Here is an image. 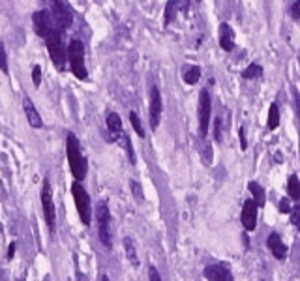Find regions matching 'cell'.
<instances>
[{
    "mask_svg": "<svg viewBox=\"0 0 300 281\" xmlns=\"http://www.w3.org/2000/svg\"><path fill=\"white\" fill-rule=\"evenodd\" d=\"M71 195L75 201V208L79 212V218L85 225H90V219H92V206H90V195L86 193V189L83 187V184L75 180L73 186H71Z\"/></svg>",
    "mask_w": 300,
    "mask_h": 281,
    "instance_id": "277c9868",
    "label": "cell"
},
{
    "mask_svg": "<svg viewBox=\"0 0 300 281\" xmlns=\"http://www.w3.org/2000/svg\"><path fill=\"white\" fill-rule=\"evenodd\" d=\"M0 70L4 73H8V58H6V47L4 43H0Z\"/></svg>",
    "mask_w": 300,
    "mask_h": 281,
    "instance_id": "d4e9b609",
    "label": "cell"
},
{
    "mask_svg": "<svg viewBox=\"0 0 300 281\" xmlns=\"http://www.w3.org/2000/svg\"><path fill=\"white\" fill-rule=\"evenodd\" d=\"M32 83H34L36 86L41 85V68H39L38 64L32 68Z\"/></svg>",
    "mask_w": 300,
    "mask_h": 281,
    "instance_id": "484cf974",
    "label": "cell"
},
{
    "mask_svg": "<svg viewBox=\"0 0 300 281\" xmlns=\"http://www.w3.org/2000/svg\"><path fill=\"white\" fill-rule=\"evenodd\" d=\"M148 117H150V128L158 130L160 120H162V94L160 90L152 86L150 90V107H148Z\"/></svg>",
    "mask_w": 300,
    "mask_h": 281,
    "instance_id": "30bf717a",
    "label": "cell"
},
{
    "mask_svg": "<svg viewBox=\"0 0 300 281\" xmlns=\"http://www.w3.org/2000/svg\"><path fill=\"white\" fill-rule=\"evenodd\" d=\"M214 137L216 140H222V118L214 120Z\"/></svg>",
    "mask_w": 300,
    "mask_h": 281,
    "instance_id": "f1b7e54d",
    "label": "cell"
},
{
    "mask_svg": "<svg viewBox=\"0 0 300 281\" xmlns=\"http://www.w3.org/2000/svg\"><path fill=\"white\" fill-rule=\"evenodd\" d=\"M267 244H269V250L272 251V255H274L278 261H284V259L287 257V246L282 242V238H280L278 233H270Z\"/></svg>",
    "mask_w": 300,
    "mask_h": 281,
    "instance_id": "4fadbf2b",
    "label": "cell"
},
{
    "mask_svg": "<svg viewBox=\"0 0 300 281\" xmlns=\"http://www.w3.org/2000/svg\"><path fill=\"white\" fill-rule=\"evenodd\" d=\"M205 278L208 281H233V274L222 265H208L205 268Z\"/></svg>",
    "mask_w": 300,
    "mask_h": 281,
    "instance_id": "7c38bea8",
    "label": "cell"
},
{
    "mask_svg": "<svg viewBox=\"0 0 300 281\" xmlns=\"http://www.w3.org/2000/svg\"><path fill=\"white\" fill-rule=\"evenodd\" d=\"M124 251H126V257L133 266H139V257H137V250H135V242L131 240L130 236L124 238Z\"/></svg>",
    "mask_w": 300,
    "mask_h": 281,
    "instance_id": "e0dca14e",
    "label": "cell"
},
{
    "mask_svg": "<svg viewBox=\"0 0 300 281\" xmlns=\"http://www.w3.org/2000/svg\"><path fill=\"white\" fill-rule=\"evenodd\" d=\"M15 250H17V244L11 242L8 248V259H13V255H15Z\"/></svg>",
    "mask_w": 300,
    "mask_h": 281,
    "instance_id": "836d02e7",
    "label": "cell"
},
{
    "mask_svg": "<svg viewBox=\"0 0 300 281\" xmlns=\"http://www.w3.org/2000/svg\"><path fill=\"white\" fill-rule=\"evenodd\" d=\"M220 45L223 51H233L235 49V30L227 23L220 24Z\"/></svg>",
    "mask_w": 300,
    "mask_h": 281,
    "instance_id": "9a60e30c",
    "label": "cell"
},
{
    "mask_svg": "<svg viewBox=\"0 0 300 281\" xmlns=\"http://www.w3.org/2000/svg\"><path fill=\"white\" fill-rule=\"evenodd\" d=\"M199 135L207 137L208 128H210V115H212V100L208 90H201L199 92Z\"/></svg>",
    "mask_w": 300,
    "mask_h": 281,
    "instance_id": "8992f818",
    "label": "cell"
},
{
    "mask_svg": "<svg viewBox=\"0 0 300 281\" xmlns=\"http://www.w3.org/2000/svg\"><path fill=\"white\" fill-rule=\"evenodd\" d=\"M45 41H47V49H49V55H51V60L56 66V70H64L66 60H68V49L64 47L60 28H54L45 38Z\"/></svg>",
    "mask_w": 300,
    "mask_h": 281,
    "instance_id": "3957f363",
    "label": "cell"
},
{
    "mask_svg": "<svg viewBox=\"0 0 300 281\" xmlns=\"http://www.w3.org/2000/svg\"><path fill=\"white\" fill-rule=\"evenodd\" d=\"M239 135H240V148L246 150L248 148V140H246V132H244V128H240Z\"/></svg>",
    "mask_w": 300,
    "mask_h": 281,
    "instance_id": "d6a6232c",
    "label": "cell"
},
{
    "mask_svg": "<svg viewBox=\"0 0 300 281\" xmlns=\"http://www.w3.org/2000/svg\"><path fill=\"white\" fill-rule=\"evenodd\" d=\"M51 11L58 28H69L73 23V11L66 0H51Z\"/></svg>",
    "mask_w": 300,
    "mask_h": 281,
    "instance_id": "52a82bcc",
    "label": "cell"
},
{
    "mask_svg": "<svg viewBox=\"0 0 300 281\" xmlns=\"http://www.w3.org/2000/svg\"><path fill=\"white\" fill-rule=\"evenodd\" d=\"M250 191L254 193V201L257 203V206H265V203H267V197H265V189H263V186H259L257 182H250Z\"/></svg>",
    "mask_w": 300,
    "mask_h": 281,
    "instance_id": "44dd1931",
    "label": "cell"
},
{
    "mask_svg": "<svg viewBox=\"0 0 300 281\" xmlns=\"http://www.w3.org/2000/svg\"><path fill=\"white\" fill-rule=\"evenodd\" d=\"M131 191H133V195L137 201H143V191H141V186H139L135 180H131Z\"/></svg>",
    "mask_w": 300,
    "mask_h": 281,
    "instance_id": "83f0119b",
    "label": "cell"
},
{
    "mask_svg": "<svg viewBox=\"0 0 300 281\" xmlns=\"http://www.w3.org/2000/svg\"><path fill=\"white\" fill-rule=\"evenodd\" d=\"M291 210L293 208H291V204H289V199H287V197L282 199V201H280V212H282V214H289Z\"/></svg>",
    "mask_w": 300,
    "mask_h": 281,
    "instance_id": "f546056e",
    "label": "cell"
},
{
    "mask_svg": "<svg viewBox=\"0 0 300 281\" xmlns=\"http://www.w3.org/2000/svg\"><path fill=\"white\" fill-rule=\"evenodd\" d=\"M291 221H293V225L300 231V204L297 206V208H293L291 210Z\"/></svg>",
    "mask_w": 300,
    "mask_h": 281,
    "instance_id": "4316f807",
    "label": "cell"
},
{
    "mask_svg": "<svg viewBox=\"0 0 300 281\" xmlns=\"http://www.w3.org/2000/svg\"><path fill=\"white\" fill-rule=\"evenodd\" d=\"M96 221H98V233H100V240L101 244L111 250V214H109V206L107 203L100 201L98 206H96Z\"/></svg>",
    "mask_w": 300,
    "mask_h": 281,
    "instance_id": "5b68a950",
    "label": "cell"
},
{
    "mask_svg": "<svg viewBox=\"0 0 300 281\" xmlns=\"http://www.w3.org/2000/svg\"><path fill=\"white\" fill-rule=\"evenodd\" d=\"M257 203H255L254 199H248L244 201V206H242V225L246 231H254L255 225H257Z\"/></svg>",
    "mask_w": 300,
    "mask_h": 281,
    "instance_id": "8fae6325",
    "label": "cell"
},
{
    "mask_svg": "<svg viewBox=\"0 0 300 281\" xmlns=\"http://www.w3.org/2000/svg\"><path fill=\"white\" fill-rule=\"evenodd\" d=\"M107 130L111 135V140H118L122 137V120L116 113H109L107 115Z\"/></svg>",
    "mask_w": 300,
    "mask_h": 281,
    "instance_id": "2e32d148",
    "label": "cell"
},
{
    "mask_svg": "<svg viewBox=\"0 0 300 281\" xmlns=\"http://www.w3.org/2000/svg\"><path fill=\"white\" fill-rule=\"evenodd\" d=\"M68 64L71 68V73L77 79L85 81L88 77V71H86L85 64V45L81 39H71L68 45Z\"/></svg>",
    "mask_w": 300,
    "mask_h": 281,
    "instance_id": "7a4b0ae2",
    "label": "cell"
},
{
    "mask_svg": "<svg viewBox=\"0 0 300 281\" xmlns=\"http://www.w3.org/2000/svg\"><path fill=\"white\" fill-rule=\"evenodd\" d=\"M101 281H109V278H107V276H103V278H101Z\"/></svg>",
    "mask_w": 300,
    "mask_h": 281,
    "instance_id": "e575fe53",
    "label": "cell"
},
{
    "mask_svg": "<svg viewBox=\"0 0 300 281\" xmlns=\"http://www.w3.org/2000/svg\"><path fill=\"white\" fill-rule=\"evenodd\" d=\"M278 126H280V109H278L276 103H272L269 109V128L276 130Z\"/></svg>",
    "mask_w": 300,
    "mask_h": 281,
    "instance_id": "7402d4cb",
    "label": "cell"
},
{
    "mask_svg": "<svg viewBox=\"0 0 300 281\" xmlns=\"http://www.w3.org/2000/svg\"><path fill=\"white\" fill-rule=\"evenodd\" d=\"M291 15L293 19H300V0H297L291 6Z\"/></svg>",
    "mask_w": 300,
    "mask_h": 281,
    "instance_id": "1f68e13d",
    "label": "cell"
},
{
    "mask_svg": "<svg viewBox=\"0 0 300 281\" xmlns=\"http://www.w3.org/2000/svg\"><path fill=\"white\" fill-rule=\"evenodd\" d=\"M287 191H289V197L293 201H299L300 199V180L297 174H291L289 180H287Z\"/></svg>",
    "mask_w": 300,
    "mask_h": 281,
    "instance_id": "d6986e66",
    "label": "cell"
},
{
    "mask_svg": "<svg viewBox=\"0 0 300 281\" xmlns=\"http://www.w3.org/2000/svg\"><path fill=\"white\" fill-rule=\"evenodd\" d=\"M66 150H68V161H69V169H71V174L75 176V180H85L86 171H88V163H86V157L83 156L81 152V144H79V139L69 133L68 139H66Z\"/></svg>",
    "mask_w": 300,
    "mask_h": 281,
    "instance_id": "6da1fadb",
    "label": "cell"
},
{
    "mask_svg": "<svg viewBox=\"0 0 300 281\" xmlns=\"http://www.w3.org/2000/svg\"><path fill=\"white\" fill-rule=\"evenodd\" d=\"M41 206H43V216H45L47 227L54 231V221H56V210H54V203H53V193H51V186L49 182H43V187H41Z\"/></svg>",
    "mask_w": 300,
    "mask_h": 281,
    "instance_id": "ba28073f",
    "label": "cell"
},
{
    "mask_svg": "<svg viewBox=\"0 0 300 281\" xmlns=\"http://www.w3.org/2000/svg\"><path fill=\"white\" fill-rule=\"evenodd\" d=\"M130 120H131V126H133V130H135V133H137L139 137H145V130H143V124H141V120H139V117L131 111L130 113Z\"/></svg>",
    "mask_w": 300,
    "mask_h": 281,
    "instance_id": "cb8c5ba5",
    "label": "cell"
},
{
    "mask_svg": "<svg viewBox=\"0 0 300 281\" xmlns=\"http://www.w3.org/2000/svg\"><path fill=\"white\" fill-rule=\"evenodd\" d=\"M186 85H195L201 79V68L199 66H190L184 70V75H182Z\"/></svg>",
    "mask_w": 300,
    "mask_h": 281,
    "instance_id": "ffe728a7",
    "label": "cell"
},
{
    "mask_svg": "<svg viewBox=\"0 0 300 281\" xmlns=\"http://www.w3.org/2000/svg\"><path fill=\"white\" fill-rule=\"evenodd\" d=\"M23 109H24V115H26L28 124H30L32 128L39 130V128L43 126V122H41V117H39V113L36 111V107H34V103H32L30 98H24L23 100Z\"/></svg>",
    "mask_w": 300,
    "mask_h": 281,
    "instance_id": "5bb4252c",
    "label": "cell"
},
{
    "mask_svg": "<svg viewBox=\"0 0 300 281\" xmlns=\"http://www.w3.org/2000/svg\"><path fill=\"white\" fill-rule=\"evenodd\" d=\"M263 73V68L259 66V64H250L246 70L242 71V77L244 79H255V77H259Z\"/></svg>",
    "mask_w": 300,
    "mask_h": 281,
    "instance_id": "603a6c76",
    "label": "cell"
},
{
    "mask_svg": "<svg viewBox=\"0 0 300 281\" xmlns=\"http://www.w3.org/2000/svg\"><path fill=\"white\" fill-rule=\"evenodd\" d=\"M180 8H182L180 0H169V2H167V6H165V26L175 21V17H177V11Z\"/></svg>",
    "mask_w": 300,
    "mask_h": 281,
    "instance_id": "ac0fdd59",
    "label": "cell"
},
{
    "mask_svg": "<svg viewBox=\"0 0 300 281\" xmlns=\"http://www.w3.org/2000/svg\"><path fill=\"white\" fill-rule=\"evenodd\" d=\"M148 280L150 281H162L160 272H158V268H156V266H150V268H148Z\"/></svg>",
    "mask_w": 300,
    "mask_h": 281,
    "instance_id": "4dcf8cb0",
    "label": "cell"
},
{
    "mask_svg": "<svg viewBox=\"0 0 300 281\" xmlns=\"http://www.w3.org/2000/svg\"><path fill=\"white\" fill-rule=\"evenodd\" d=\"M32 24H34L36 34L41 36V38H47V36L56 28L53 23V17L49 15L47 11H36V13L32 15Z\"/></svg>",
    "mask_w": 300,
    "mask_h": 281,
    "instance_id": "9c48e42d",
    "label": "cell"
}]
</instances>
